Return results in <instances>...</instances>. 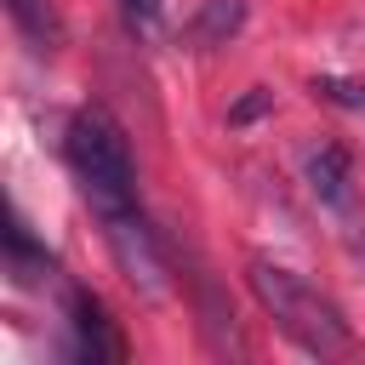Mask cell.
Returning a JSON list of instances; mask_svg holds the SVG:
<instances>
[{
  "label": "cell",
  "mask_w": 365,
  "mask_h": 365,
  "mask_svg": "<svg viewBox=\"0 0 365 365\" xmlns=\"http://www.w3.org/2000/svg\"><path fill=\"white\" fill-rule=\"evenodd\" d=\"M245 279H251V291H257V302L274 314V325L302 348V354H348L354 348V331H348V319H342V308L331 302V297H319L308 279H297L291 268H279V262H268V257H251L245 262Z\"/></svg>",
  "instance_id": "cell-1"
},
{
  "label": "cell",
  "mask_w": 365,
  "mask_h": 365,
  "mask_svg": "<svg viewBox=\"0 0 365 365\" xmlns=\"http://www.w3.org/2000/svg\"><path fill=\"white\" fill-rule=\"evenodd\" d=\"M68 165L86 188V200L97 205V217L137 205V171H131V143L120 131V120L103 103H86L68 120Z\"/></svg>",
  "instance_id": "cell-2"
},
{
  "label": "cell",
  "mask_w": 365,
  "mask_h": 365,
  "mask_svg": "<svg viewBox=\"0 0 365 365\" xmlns=\"http://www.w3.org/2000/svg\"><path fill=\"white\" fill-rule=\"evenodd\" d=\"M103 234H108L125 279H131L143 297H160V291H165V257H160V245H154V228L137 217V205L108 211V217H103Z\"/></svg>",
  "instance_id": "cell-3"
},
{
  "label": "cell",
  "mask_w": 365,
  "mask_h": 365,
  "mask_svg": "<svg viewBox=\"0 0 365 365\" xmlns=\"http://www.w3.org/2000/svg\"><path fill=\"white\" fill-rule=\"evenodd\" d=\"M68 331H74V354L103 365V359H125V336L114 331L108 308L91 297V291H74L68 297Z\"/></svg>",
  "instance_id": "cell-4"
},
{
  "label": "cell",
  "mask_w": 365,
  "mask_h": 365,
  "mask_svg": "<svg viewBox=\"0 0 365 365\" xmlns=\"http://www.w3.org/2000/svg\"><path fill=\"white\" fill-rule=\"evenodd\" d=\"M308 188H314L319 205L348 211V200H354V160H348V148L319 143V148L308 154Z\"/></svg>",
  "instance_id": "cell-5"
},
{
  "label": "cell",
  "mask_w": 365,
  "mask_h": 365,
  "mask_svg": "<svg viewBox=\"0 0 365 365\" xmlns=\"http://www.w3.org/2000/svg\"><path fill=\"white\" fill-rule=\"evenodd\" d=\"M194 308H200V331H205L211 354H245V336L234 325V308L222 302V291H217L211 274H194Z\"/></svg>",
  "instance_id": "cell-6"
},
{
  "label": "cell",
  "mask_w": 365,
  "mask_h": 365,
  "mask_svg": "<svg viewBox=\"0 0 365 365\" xmlns=\"http://www.w3.org/2000/svg\"><path fill=\"white\" fill-rule=\"evenodd\" d=\"M240 29H245V0H200V11L182 23V46L211 51V46H228Z\"/></svg>",
  "instance_id": "cell-7"
},
{
  "label": "cell",
  "mask_w": 365,
  "mask_h": 365,
  "mask_svg": "<svg viewBox=\"0 0 365 365\" xmlns=\"http://www.w3.org/2000/svg\"><path fill=\"white\" fill-rule=\"evenodd\" d=\"M6 11H11V23H17L40 51H57V46H63V17H57L51 0H6Z\"/></svg>",
  "instance_id": "cell-8"
},
{
  "label": "cell",
  "mask_w": 365,
  "mask_h": 365,
  "mask_svg": "<svg viewBox=\"0 0 365 365\" xmlns=\"http://www.w3.org/2000/svg\"><path fill=\"white\" fill-rule=\"evenodd\" d=\"M314 97H319V103H336V108H365V80L319 74V80H314Z\"/></svg>",
  "instance_id": "cell-9"
},
{
  "label": "cell",
  "mask_w": 365,
  "mask_h": 365,
  "mask_svg": "<svg viewBox=\"0 0 365 365\" xmlns=\"http://www.w3.org/2000/svg\"><path fill=\"white\" fill-rule=\"evenodd\" d=\"M114 6H120L125 29H131V34H143V40H154V34H160V23H165V6H160V0H114Z\"/></svg>",
  "instance_id": "cell-10"
},
{
  "label": "cell",
  "mask_w": 365,
  "mask_h": 365,
  "mask_svg": "<svg viewBox=\"0 0 365 365\" xmlns=\"http://www.w3.org/2000/svg\"><path fill=\"white\" fill-rule=\"evenodd\" d=\"M274 108V91H262V86H251L234 108H228V125H245V120H257V114H268Z\"/></svg>",
  "instance_id": "cell-11"
}]
</instances>
